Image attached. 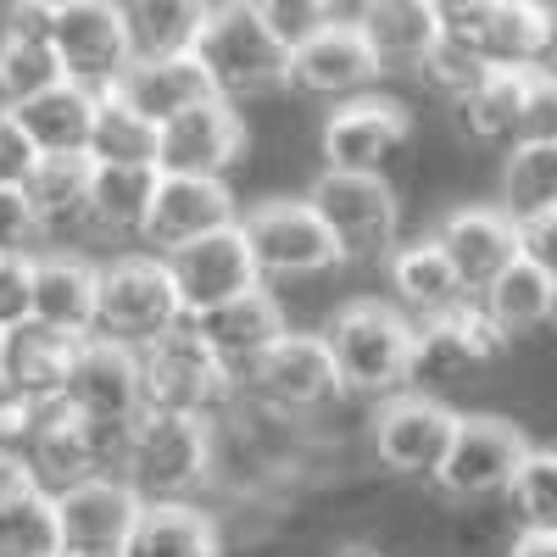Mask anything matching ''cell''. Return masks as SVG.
<instances>
[{
  "label": "cell",
  "mask_w": 557,
  "mask_h": 557,
  "mask_svg": "<svg viewBox=\"0 0 557 557\" xmlns=\"http://www.w3.org/2000/svg\"><path fill=\"white\" fill-rule=\"evenodd\" d=\"M502 502L519 530H557V446H530Z\"/></svg>",
  "instance_id": "f35d334b"
},
{
  "label": "cell",
  "mask_w": 557,
  "mask_h": 557,
  "mask_svg": "<svg viewBox=\"0 0 557 557\" xmlns=\"http://www.w3.org/2000/svg\"><path fill=\"white\" fill-rule=\"evenodd\" d=\"M184 318L178 285L168 273V257H112L101 262V301H96V335H112L123 346H151Z\"/></svg>",
  "instance_id": "ba28073f"
},
{
  "label": "cell",
  "mask_w": 557,
  "mask_h": 557,
  "mask_svg": "<svg viewBox=\"0 0 557 557\" xmlns=\"http://www.w3.org/2000/svg\"><path fill=\"white\" fill-rule=\"evenodd\" d=\"M96 301H101V262L51 251L34 257V318L62 335H96Z\"/></svg>",
  "instance_id": "cb8c5ba5"
},
{
  "label": "cell",
  "mask_w": 557,
  "mask_h": 557,
  "mask_svg": "<svg viewBox=\"0 0 557 557\" xmlns=\"http://www.w3.org/2000/svg\"><path fill=\"white\" fill-rule=\"evenodd\" d=\"M385 285H391L396 307L412 312V318H435V312H446L457 301H469V290H462V278L446 262V251H441L435 235L391 246L385 251Z\"/></svg>",
  "instance_id": "484cf974"
},
{
  "label": "cell",
  "mask_w": 557,
  "mask_h": 557,
  "mask_svg": "<svg viewBox=\"0 0 557 557\" xmlns=\"http://www.w3.org/2000/svg\"><path fill=\"white\" fill-rule=\"evenodd\" d=\"M168 273L178 285V301H184V318L190 312H207L228 296H240L251 285H262V268L251 257V240L240 223H223L212 235L190 240V246H173L168 251Z\"/></svg>",
  "instance_id": "2e32d148"
},
{
  "label": "cell",
  "mask_w": 557,
  "mask_h": 557,
  "mask_svg": "<svg viewBox=\"0 0 557 557\" xmlns=\"http://www.w3.org/2000/svg\"><path fill=\"white\" fill-rule=\"evenodd\" d=\"M385 78L374 45H368L362 23L357 17H335L323 23L312 39H301L290 51V89L301 96H318V101H351V96H368Z\"/></svg>",
  "instance_id": "5bb4252c"
},
{
  "label": "cell",
  "mask_w": 557,
  "mask_h": 557,
  "mask_svg": "<svg viewBox=\"0 0 557 557\" xmlns=\"http://www.w3.org/2000/svg\"><path fill=\"white\" fill-rule=\"evenodd\" d=\"M112 89H117V96H123L128 107H139V112H146L151 123H168V117H178L184 107H196V101L218 96L196 51L134 57V62L123 67V78H117Z\"/></svg>",
  "instance_id": "d4e9b609"
},
{
  "label": "cell",
  "mask_w": 557,
  "mask_h": 557,
  "mask_svg": "<svg viewBox=\"0 0 557 557\" xmlns=\"http://www.w3.org/2000/svg\"><path fill=\"white\" fill-rule=\"evenodd\" d=\"M62 401L89 418V424H117L128 430L146 412V368H139V346H123L112 335H84L67 368Z\"/></svg>",
  "instance_id": "7c38bea8"
},
{
  "label": "cell",
  "mask_w": 557,
  "mask_h": 557,
  "mask_svg": "<svg viewBox=\"0 0 557 557\" xmlns=\"http://www.w3.org/2000/svg\"><path fill=\"white\" fill-rule=\"evenodd\" d=\"M89 173H96V157L73 151V157H39L34 173L23 178V190L45 223V235H62V228H89Z\"/></svg>",
  "instance_id": "836d02e7"
},
{
  "label": "cell",
  "mask_w": 557,
  "mask_h": 557,
  "mask_svg": "<svg viewBox=\"0 0 557 557\" xmlns=\"http://www.w3.org/2000/svg\"><path fill=\"white\" fill-rule=\"evenodd\" d=\"M507 351L502 323L480 307V296L457 301L435 318H418V362H412V380L418 385H469L480 380L485 368H496Z\"/></svg>",
  "instance_id": "8fae6325"
},
{
  "label": "cell",
  "mask_w": 557,
  "mask_h": 557,
  "mask_svg": "<svg viewBox=\"0 0 557 557\" xmlns=\"http://www.w3.org/2000/svg\"><path fill=\"white\" fill-rule=\"evenodd\" d=\"M28 7H39V12H62V7H73V0H28Z\"/></svg>",
  "instance_id": "816d5d0a"
},
{
  "label": "cell",
  "mask_w": 557,
  "mask_h": 557,
  "mask_svg": "<svg viewBox=\"0 0 557 557\" xmlns=\"http://www.w3.org/2000/svg\"><path fill=\"white\" fill-rule=\"evenodd\" d=\"M412 139V117L401 101L391 96H351V101H335V112L323 117V162L330 168H362V173H385V162H396Z\"/></svg>",
  "instance_id": "9a60e30c"
},
{
  "label": "cell",
  "mask_w": 557,
  "mask_h": 557,
  "mask_svg": "<svg viewBox=\"0 0 557 557\" xmlns=\"http://www.w3.org/2000/svg\"><path fill=\"white\" fill-rule=\"evenodd\" d=\"M7 341H12V330H0V385H7Z\"/></svg>",
  "instance_id": "f907efd6"
},
{
  "label": "cell",
  "mask_w": 557,
  "mask_h": 557,
  "mask_svg": "<svg viewBox=\"0 0 557 557\" xmlns=\"http://www.w3.org/2000/svg\"><path fill=\"white\" fill-rule=\"evenodd\" d=\"M45 240V223L23 184H0V251H34Z\"/></svg>",
  "instance_id": "7bdbcfd3"
},
{
  "label": "cell",
  "mask_w": 557,
  "mask_h": 557,
  "mask_svg": "<svg viewBox=\"0 0 557 557\" xmlns=\"http://www.w3.org/2000/svg\"><path fill=\"white\" fill-rule=\"evenodd\" d=\"M362 34L374 45V57L385 73H418L424 57L441 39V7L435 0H380V7H362Z\"/></svg>",
  "instance_id": "f1b7e54d"
},
{
  "label": "cell",
  "mask_w": 557,
  "mask_h": 557,
  "mask_svg": "<svg viewBox=\"0 0 557 557\" xmlns=\"http://www.w3.org/2000/svg\"><path fill=\"white\" fill-rule=\"evenodd\" d=\"M39 157H45V151L34 146V134L23 128V117L0 101V184H23Z\"/></svg>",
  "instance_id": "f6af8a7d"
},
{
  "label": "cell",
  "mask_w": 557,
  "mask_h": 557,
  "mask_svg": "<svg viewBox=\"0 0 557 557\" xmlns=\"http://www.w3.org/2000/svg\"><path fill=\"white\" fill-rule=\"evenodd\" d=\"M0 557H62L57 491L28 485L0 507Z\"/></svg>",
  "instance_id": "74e56055"
},
{
  "label": "cell",
  "mask_w": 557,
  "mask_h": 557,
  "mask_svg": "<svg viewBox=\"0 0 557 557\" xmlns=\"http://www.w3.org/2000/svg\"><path fill=\"white\" fill-rule=\"evenodd\" d=\"M190 323L207 335V346H212L228 368H235V374H246V368L290 330L285 307H278L273 290H262V285L228 296V301H218V307H207V312H190Z\"/></svg>",
  "instance_id": "7402d4cb"
},
{
  "label": "cell",
  "mask_w": 557,
  "mask_h": 557,
  "mask_svg": "<svg viewBox=\"0 0 557 557\" xmlns=\"http://www.w3.org/2000/svg\"><path fill=\"white\" fill-rule=\"evenodd\" d=\"M240 228L251 240L262 278H312V273H330L346 262L341 240L330 235V223L318 218V207L307 196L257 201L251 212H240Z\"/></svg>",
  "instance_id": "30bf717a"
},
{
  "label": "cell",
  "mask_w": 557,
  "mask_h": 557,
  "mask_svg": "<svg viewBox=\"0 0 557 557\" xmlns=\"http://www.w3.org/2000/svg\"><path fill=\"white\" fill-rule=\"evenodd\" d=\"M457 418L462 412L435 391H391V396H380L374 418H368L374 462L396 480H435V469L451 451Z\"/></svg>",
  "instance_id": "8992f818"
},
{
  "label": "cell",
  "mask_w": 557,
  "mask_h": 557,
  "mask_svg": "<svg viewBox=\"0 0 557 557\" xmlns=\"http://www.w3.org/2000/svg\"><path fill=\"white\" fill-rule=\"evenodd\" d=\"M51 39H57L62 73L89 89H112L123 67L139 57L123 0H73V7L51 12Z\"/></svg>",
  "instance_id": "4fadbf2b"
},
{
  "label": "cell",
  "mask_w": 557,
  "mask_h": 557,
  "mask_svg": "<svg viewBox=\"0 0 557 557\" xmlns=\"http://www.w3.org/2000/svg\"><path fill=\"white\" fill-rule=\"evenodd\" d=\"M362 7H380V0H362Z\"/></svg>",
  "instance_id": "f5cc1de1"
},
{
  "label": "cell",
  "mask_w": 557,
  "mask_h": 557,
  "mask_svg": "<svg viewBox=\"0 0 557 557\" xmlns=\"http://www.w3.org/2000/svg\"><path fill=\"white\" fill-rule=\"evenodd\" d=\"M307 201L318 207V218L330 223V235L341 240L346 262L357 257H385L396 246L401 228V201L391 190L385 173H362V168H323L312 178Z\"/></svg>",
  "instance_id": "9c48e42d"
},
{
  "label": "cell",
  "mask_w": 557,
  "mask_h": 557,
  "mask_svg": "<svg viewBox=\"0 0 557 557\" xmlns=\"http://www.w3.org/2000/svg\"><path fill=\"white\" fill-rule=\"evenodd\" d=\"M257 17L273 28V39L285 45V51H296L301 39H312L323 23L341 17V0H251Z\"/></svg>",
  "instance_id": "60d3db41"
},
{
  "label": "cell",
  "mask_w": 557,
  "mask_h": 557,
  "mask_svg": "<svg viewBox=\"0 0 557 557\" xmlns=\"http://www.w3.org/2000/svg\"><path fill=\"white\" fill-rule=\"evenodd\" d=\"M223 223H240V196L228 190L223 173H162L157 184V201L146 218V240L157 257H168L173 246H190L201 235Z\"/></svg>",
  "instance_id": "ac0fdd59"
},
{
  "label": "cell",
  "mask_w": 557,
  "mask_h": 557,
  "mask_svg": "<svg viewBox=\"0 0 557 557\" xmlns=\"http://www.w3.org/2000/svg\"><path fill=\"white\" fill-rule=\"evenodd\" d=\"M496 207L513 223H530L557 207V139H513L507 146Z\"/></svg>",
  "instance_id": "e575fe53"
},
{
  "label": "cell",
  "mask_w": 557,
  "mask_h": 557,
  "mask_svg": "<svg viewBox=\"0 0 557 557\" xmlns=\"http://www.w3.org/2000/svg\"><path fill=\"white\" fill-rule=\"evenodd\" d=\"M457 39H469L491 67H552L557 7L552 0H491L485 17Z\"/></svg>",
  "instance_id": "44dd1931"
},
{
  "label": "cell",
  "mask_w": 557,
  "mask_h": 557,
  "mask_svg": "<svg viewBox=\"0 0 557 557\" xmlns=\"http://www.w3.org/2000/svg\"><path fill=\"white\" fill-rule=\"evenodd\" d=\"M34 318V251H0V330Z\"/></svg>",
  "instance_id": "b9f144b4"
},
{
  "label": "cell",
  "mask_w": 557,
  "mask_h": 557,
  "mask_svg": "<svg viewBox=\"0 0 557 557\" xmlns=\"http://www.w3.org/2000/svg\"><path fill=\"white\" fill-rule=\"evenodd\" d=\"M0 7H17V0H0Z\"/></svg>",
  "instance_id": "db71d44e"
},
{
  "label": "cell",
  "mask_w": 557,
  "mask_h": 557,
  "mask_svg": "<svg viewBox=\"0 0 557 557\" xmlns=\"http://www.w3.org/2000/svg\"><path fill=\"white\" fill-rule=\"evenodd\" d=\"M78 335H62L51 323H17L12 341H7V391L28 396V401H51L67 385V368H73Z\"/></svg>",
  "instance_id": "1f68e13d"
},
{
  "label": "cell",
  "mask_w": 557,
  "mask_h": 557,
  "mask_svg": "<svg viewBox=\"0 0 557 557\" xmlns=\"http://www.w3.org/2000/svg\"><path fill=\"white\" fill-rule=\"evenodd\" d=\"M485 73H491V62L474 51L469 39H457V34H446V28H441V39H435V51L424 57V67H418V78H424L435 96H446V101L469 96Z\"/></svg>",
  "instance_id": "ab89813d"
},
{
  "label": "cell",
  "mask_w": 557,
  "mask_h": 557,
  "mask_svg": "<svg viewBox=\"0 0 557 557\" xmlns=\"http://www.w3.org/2000/svg\"><path fill=\"white\" fill-rule=\"evenodd\" d=\"M117 474L139 502H196V491L218 480V418L146 407L128 424Z\"/></svg>",
  "instance_id": "6da1fadb"
},
{
  "label": "cell",
  "mask_w": 557,
  "mask_h": 557,
  "mask_svg": "<svg viewBox=\"0 0 557 557\" xmlns=\"http://www.w3.org/2000/svg\"><path fill=\"white\" fill-rule=\"evenodd\" d=\"M535 67H491L469 96L451 101V123L469 146H513L524 117V84Z\"/></svg>",
  "instance_id": "4dcf8cb0"
},
{
  "label": "cell",
  "mask_w": 557,
  "mask_h": 557,
  "mask_svg": "<svg viewBox=\"0 0 557 557\" xmlns=\"http://www.w3.org/2000/svg\"><path fill=\"white\" fill-rule=\"evenodd\" d=\"M196 57L223 101H257L290 84V51L273 39L251 0H218L196 39Z\"/></svg>",
  "instance_id": "3957f363"
},
{
  "label": "cell",
  "mask_w": 557,
  "mask_h": 557,
  "mask_svg": "<svg viewBox=\"0 0 557 557\" xmlns=\"http://www.w3.org/2000/svg\"><path fill=\"white\" fill-rule=\"evenodd\" d=\"M62 73V57H57V39H51V12L28 7L17 0L7 28H0V101L17 107L39 89H51Z\"/></svg>",
  "instance_id": "603a6c76"
},
{
  "label": "cell",
  "mask_w": 557,
  "mask_h": 557,
  "mask_svg": "<svg viewBox=\"0 0 557 557\" xmlns=\"http://www.w3.org/2000/svg\"><path fill=\"white\" fill-rule=\"evenodd\" d=\"M502 557H557V530H513Z\"/></svg>",
  "instance_id": "c3c4849f"
},
{
  "label": "cell",
  "mask_w": 557,
  "mask_h": 557,
  "mask_svg": "<svg viewBox=\"0 0 557 557\" xmlns=\"http://www.w3.org/2000/svg\"><path fill=\"white\" fill-rule=\"evenodd\" d=\"M123 557H223V535L196 502H146Z\"/></svg>",
  "instance_id": "d6a6232c"
},
{
  "label": "cell",
  "mask_w": 557,
  "mask_h": 557,
  "mask_svg": "<svg viewBox=\"0 0 557 557\" xmlns=\"http://www.w3.org/2000/svg\"><path fill=\"white\" fill-rule=\"evenodd\" d=\"M323 341L335 351L341 385L351 396H391L412 385L418 362V318L396 301H346L323 323Z\"/></svg>",
  "instance_id": "7a4b0ae2"
},
{
  "label": "cell",
  "mask_w": 557,
  "mask_h": 557,
  "mask_svg": "<svg viewBox=\"0 0 557 557\" xmlns=\"http://www.w3.org/2000/svg\"><path fill=\"white\" fill-rule=\"evenodd\" d=\"M123 12L139 57H168V51H196L212 0H123Z\"/></svg>",
  "instance_id": "d590c367"
},
{
  "label": "cell",
  "mask_w": 557,
  "mask_h": 557,
  "mask_svg": "<svg viewBox=\"0 0 557 557\" xmlns=\"http://www.w3.org/2000/svg\"><path fill=\"white\" fill-rule=\"evenodd\" d=\"M240 396L301 424V418L335 407L346 396V385H341V368H335V351H330V341H323V330L318 335L285 330L240 374Z\"/></svg>",
  "instance_id": "5b68a950"
},
{
  "label": "cell",
  "mask_w": 557,
  "mask_h": 557,
  "mask_svg": "<svg viewBox=\"0 0 557 557\" xmlns=\"http://www.w3.org/2000/svg\"><path fill=\"white\" fill-rule=\"evenodd\" d=\"M530 441L513 418H496V412H462L457 418V435H451V451L435 469V491L457 507H480V502H496L513 485L519 462H524Z\"/></svg>",
  "instance_id": "52a82bcc"
},
{
  "label": "cell",
  "mask_w": 557,
  "mask_h": 557,
  "mask_svg": "<svg viewBox=\"0 0 557 557\" xmlns=\"http://www.w3.org/2000/svg\"><path fill=\"white\" fill-rule=\"evenodd\" d=\"M157 151H162V123L128 107L117 89H101L96 128H89V157L96 162H157Z\"/></svg>",
  "instance_id": "8d00e7d4"
},
{
  "label": "cell",
  "mask_w": 557,
  "mask_h": 557,
  "mask_svg": "<svg viewBox=\"0 0 557 557\" xmlns=\"http://www.w3.org/2000/svg\"><path fill=\"white\" fill-rule=\"evenodd\" d=\"M335 557H385V552H380V546H368V541H346Z\"/></svg>",
  "instance_id": "681fc988"
},
{
  "label": "cell",
  "mask_w": 557,
  "mask_h": 557,
  "mask_svg": "<svg viewBox=\"0 0 557 557\" xmlns=\"http://www.w3.org/2000/svg\"><path fill=\"white\" fill-rule=\"evenodd\" d=\"M435 240L446 251V262L457 268L462 290L469 296H485V285L524 257V240H519V223L507 218L502 207H451L441 223H435Z\"/></svg>",
  "instance_id": "ffe728a7"
},
{
  "label": "cell",
  "mask_w": 557,
  "mask_h": 557,
  "mask_svg": "<svg viewBox=\"0 0 557 557\" xmlns=\"http://www.w3.org/2000/svg\"><path fill=\"white\" fill-rule=\"evenodd\" d=\"M519 139H557V67H535L530 73Z\"/></svg>",
  "instance_id": "ee69618b"
},
{
  "label": "cell",
  "mask_w": 557,
  "mask_h": 557,
  "mask_svg": "<svg viewBox=\"0 0 557 557\" xmlns=\"http://www.w3.org/2000/svg\"><path fill=\"white\" fill-rule=\"evenodd\" d=\"M246 139L251 134H246V117L235 112V101L207 96L162 123L157 168L162 173H228L246 157Z\"/></svg>",
  "instance_id": "d6986e66"
},
{
  "label": "cell",
  "mask_w": 557,
  "mask_h": 557,
  "mask_svg": "<svg viewBox=\"0 0 557 557\" xmlns=\"http://www.w3.org/2000/svg\"><path fill=\"white\" fill-rule=\"evenodd\" d=\"M96 107H101V89L73 84V78H57L51 89H39V96L17 101L12 112L23 117V128L34 134V146H39L45 157H73V151H89Z\"/></svg>",
  "instance_id": "83f0119b"
},
{
  "label": "cell",
  "mask_w": 557,
  "mask_h": 557,
  "mask_svg": "<svg viewBox=\"0 0 557 557\" xmlns=\"http://www.w3.org/2000/svg\"><path fill=\"white\" fill-rule=\"evenodd\" d=\"M139 368H146V407L201 412V418H228L240 407V374L207 346V335L190 318H178L168 335L139 346Z\"/></svg>",
  "instance_id": "277c9868"
},
{
  "label": "cell",
  "mask_w": 557,
  "mask_h": 557,
  "mask_svg": "<svg viewBox=\"0 0 557 557\" xmlns=\"http://www.w3.org/2000/svg\"><path fill=\"white\" fill-rule=\"evenodd\" d=\"M28 485H39V480H34V462H28L23 451L0 446V507H7L17 491H28Z\"/></svg>",
  "instance_id": "7dc6e473"
},
{
  "label": "cell",
  "mask_w": 557,
  "mask_h": 557,
  "mask_svg": "<svg viewBox=\"0 0 557 557\" xmlns=\"http://www.w3.org/2000/svg\"><path fill=\"white\" fill-rule=\"evenodd\" d=\"M480 307L502 323L507 341L546 335L552 323H557V278H552L541 262L519 257V262H507V268L491 278V285H485Z\"/></svg>",
  "instance_id": "f546056e"
},
{
  "label": "cell",
  "mask_w": 557,
  "mask_h": 557,
  "mask_svg": "<svg viewBox=\"0 0 557 557\" xmlns=\"http://www.w3.org/2000/svg\"><path fill=\"white\" fill-rule=\"evenodd\" d=\"M57 513H62V552H123L146 502L123 474L96 469L57 491Z\"/></svg>",
  "instance_id": "e0dca14e"
},
{
  "label": "cell",
  "mask_w": 557,
  "mask_h": 557,
  "mask_svg": "<svg viewBox=\"0 0 557 557\" xmlns=\"http://www.w3.org/2000/svg\"><path fill=\"white\" fill-rule=\"evenodd\" d=\"M157 184H162L157 162H96V173H89V228H101L112 240H139Z\"/></svg>",
  "instance_id": "4316f807"
},
{
  "label": "cell",
  "mask_w": 557,
  "mask_h": 557,
  "mask_svg": "<svg viewBox=\"0 0 557 557\" xmlns=\"http://www.w3.org/2000/svg\"><path fill=\"white\" fill-rule=\"evenodd\" d=\"M519 240H524V257L541 262L557 278V207L541 212V218H530V223H519Z\"/></svg>",
  "instance_id": "bcb514c9"
}]
</instances>
